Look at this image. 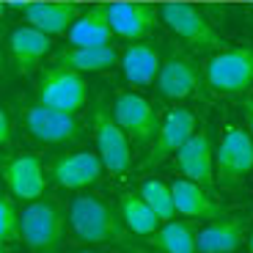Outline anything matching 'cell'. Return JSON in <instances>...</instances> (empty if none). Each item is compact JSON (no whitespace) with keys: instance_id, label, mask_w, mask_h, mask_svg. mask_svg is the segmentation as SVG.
Masks as SVG:
<instances>
[{"instance_id":"obj_1","label":"cell","mask_w":253,"mask_h":253,"mask_svg":"<svg viewBox=\"0 0 253 253\" xmlns=\"http://www.w3.org/2000/svg\"><path fill=\"white\" fill-rule=\"evenodd\" d=\"M72 231L83 242H96V245H124L129 240V231L121 223L108 204L94 193H77L66 212Z\"/></svg>"},{"instance_id":"obj_2","label":"cell","mask_w":253,"mask_h":253,"mask_svg":"<svg viewBox=\"0 0 253 253\" xmlns=\"http://www.w3.org/2000/svg\"><path fill=\"white\" fill-rule=\"evenodd\" d=\"M66 212L55 198H33L19 212V240L31 253H61Z\"/></svg>"},{"instance_id":"obj_3","label":"cell","mask_w":253,"mask_h":253,"mask_svg":"<svg viewBox=\"0 0 253 253\" xmlns=\"http://www.w3.org/2000/svg\"><path fill=\"white\" fill-rule=\"evenodd\" d=\"M207 85L220 96H237L253 85V47L220 50L204 66Z\"/></svg>"},{"instance_id":"obj_4","label":"cell","mask_w":253,"mask_h":253,"mask_svg":"<svg viewBox=\"0 0 253 253\" xmlns=\"http://www.w3.org/2000/svg\"><path fill=\"white\" fill-rule=\"evenodd\" d=\"M160 19L193 50L198 52L226 50V39L212 28V22H207V17L198 8L187 6V3H165L160 8Z\"/></svg>"},{"instance_id":"obj_5","label":"cell","mask_w":253,"mask_h":253,"mask_svg":"<svg viewBox=\"0 0 253 253\" xmlns=\"http://www.w3.org/2000/svg\"><path fill=\"white\" fill-rule=\"evenodd\" d=\"M253 171V138L242 126H228L215 152V184L237 187Z\"/></svg>"},{"instance_id":"obj_6","label":"cell","mask_w":253,"mask_h":253,"mask_svg":"<svg viewBox=\"0 0 253 253\" xmlns=\"http://www.w3.org/2000/svg\"><path fill=\"white\" fill-rule=\"evenodd\" d=\"M22 124H25L28 135H31L33 140L47 143V146L75 143V140H80V135H83V124L77 121L75 113L47 108V105H42V102L25 108Z\"/></svg>"},{"instance_id":"obj_7","label":"cell","mask_w":253,"mask_h":253,"mask_svg":"<svg viewBox=\"0 0 253 253\" xmlns=\"http://www.w3.org/2000/svg\"><path fill=\"white\" fill-rule=\"evenodd\" d=\"M91 129H94L96 154H99L105 171L110 176H124L132 168V146H129V138L124 135V129L116 124L113 113H108L105 108H96Z\"/></svg>"},{"instance_id":"obj_8","label":"cell","mask_w":253,"mask_h":253,"mask_svg":"<svg viewBox=\"0 0 253 253\" xmlns=\"http://www.w3.org/2000/svg\"><path fill=\"white\" fill-rule=\"evenodd\" d=\"M88 99V85L80 72L66 69V66H52L39 80V102L47 108L77 113Z\"/></svg>"},{"instance_id":"obj_9","label":"cell","mask_w":253,"mask_h":253,"mask_svg":"<svg viewBox=\"0 0 253 253\" xmlns=\"http://www.w3.org/2000/svg\"><path fill=\"white\" fill-rule=\"evenodd\" d=\"M113 119H116V124L124 129V135L132 140L135 146L152 143L154 135H157V126H160L157 108H154L146 96L132 94V91H124V94L116 96Z\"/></svg>"},{"instance_id":"obj_10","label":"cell","mask_w":253,"mask_h":253,"mask_svg":"<svg viewBox=\"0 0 253 253\" xmlns=\"http://www.w3.org/2000/svg\"><path fill=\"white\" fill-rule=\"evenodd\" d=\"M173 157H176V168L182 173V179H190V182L201 184L207 190L215 187V149H212L209 132L204 126H198L196 132L184 140L182 149Z\"/></svg>"},{"instance_id":"obj_11","label":"cell","mask_w":253,"mask_h":253,"mask_svg":"<svg viewBox=\"0 0 253 253\" xmlns=\"http://www.w3.org/2000/svg\"><path fill=\"white\" fill-rule=\"evenodd\" d=\"M193 132H196V116L190 113V110H184V108L168 110L165 119L160 121L152 146H149V154H146V160H143V168H154V165L165 163L168 157H173Z\"/></svg>"},{"instance_id":"obj_12","label":"cell","mask_w":253,"mask_h":253,"mask_svg":"<svg viewBox=\"0 0 253 253\" xmlns=\"http://www.w3.org/2000/svg\"><path fill=\"white\" fill-rule=\"evenodd\" d=\"M105 173L99 154L96 152H72L61 154L50 163V176L58 187L66 190H85L91 184H96Z\"/></svg>"},{"instance_id":"obj_13","label":"cell","mask_w":253,"mask_h":253,"mask_svg":"<svg viewBox=\"0 0 253 253\" xmlns=\"http://www.w3.org/2000/svg\"><path fill=\"white\" fill-rule=\"evenodd\" d=\"M157 91L165 99H190L201 88V75L196 63L184 55H171L168 61L160 63V72L154 77Z\"/></svg>"},{"instance_id":"obj_14","label":"cell","mask_w":253,"mask_h":253,"mask_svg":"<svg viewBox=\"0 0 253 253\" xmlns=\"http://www.w3.org/2000/svg\"><path fill=\"white\" fill-rule=\"evenodd\" d=\"M3 179H6L14 198L33 201V198L44 196V187H47L44 165H42L39 157H33V154H19V157L8 160L3 165Z\"/></svg>"},{"instance_id":"obj_15","label":"cell","mask_w":253,"mask_h":253,"mask_svg":"<svg viewBox=\"0 0 253 253\" xmlns=\"http://www.w3.org/2000/svg\"><path fill=\"white\" fill-rule=\"evenodd\" d=\"M173 204H176V215L190 217V220H220L226 217V209L220 201L212 198L207 187L190 182V179H176L171 184Z\"/></svg>"},{"instance_id":"obj_16","label":"cell","mask_w":253,"mask_h":253,"mask_svg":"<svg viewBox=\"0 0 253 253\" xmlns=\"http://www.w3.org/2000/svg\"><path fill=\"white\" fill-rule=\"evenodd\" d=\"M80 8L75 0H33L25 3L28 25L44 31L47 36H61L69 31V25L77 19Z\"/></svg>"},{"instance_id":"obj_17","label":"cell","mask_w":253,"mask_h":253,"mask_svg":"<svg viewBox=\"0 0 253 253\" xmlns=\"http://www.w3.org/2000/svg\"><path fill=\"white\" fill-rule=\"evenodd\" d=\"M108 19L113 36L138 42L157 25V11L149 3H113L108 6Z\"/></svg>"},{"instance_id":"obj_18","label":"cell","mask_w":253,"mask_h":253,"mask_svg":"<svg viewBox=\"0 0 253 253\" xmlns=\"http://www.w3.org/2000/svg\"><path fill=\"white\" fill-rule=\"evenodd\" d=\"M245 242V220L242 217H220L196 231V253H234Z\"/></svg>"},{"instance_id":"obj_19","label":"cell","mask_w":253,"mask_h":253,"mask_svg":"<svg viewBox=\"0 0 253 253\" xmlns=\"http://www.w3.org/2000/svg\"><path fill=\"white\" fill-rule=\"evenodd\" d=\"M72 47H99L110 44L113 39V28L108 19V6H94L85 14H77V19L66 31Z\"/></svg>"},{"instance_id":"obj_20","label":"cell","mask_w":253,"mask_h":253,"mask_svg":"<svg viewBox=\"0 0 253 253\" xmlns=\"http://www.w3.org/2000/svg\"><path fill=\"white\" fill-rule=\"evenodd\" d=\"M8 47H11V55L17 61V66L22 72H31L33 66L44 61V55L52 47V36H47L44 31H39L33 25H22L17 31H11L8 36Z\"/></svg>"},{"instance_id":"obj_21","label":"cell","mask_w":253,"mask_h":253,"mask_svg":"<svg viewBox=\"0 0 253 253\" xmlns=\"http://www.w3.org/2000/svg\"><path fill=\"white\" fill-rule=\"evenodd\" d=\"M121 52L113 44H99V47H66V50L58 55V66H66V69H75L80 75H88V72H108L119 63Z\"/></svg>"},{"instance_id":"obj_22","label":"cell","mask_w":253,"mask_h":253,"mask_svg":"<svg viewBox=\"0 0 253 253\" xmlns=\"http://www.w3.org/2000/svg\"><path fill=\"white\" fill-rule=\"evenodd\" d=\"M160 63L163 61H160L157 50L149 44H129L119 55V66L129 85H149V83H154Z\"/></svg>"},{"instance_id":"obj_23","label":"cell","mask_w":253,"mask_h":253,"mask_svg":"<svg viewBox=\"0 0 253 253\" xmlns=\"http://www.w3.org/2000/svg\"><path fill=\"white\" fill-rule=\"evenodd\" d=\"M146 242L160 253H196V228L187 220H168L160 223Z\"/></svg>"},{"instance_id":"obj_24","label":"cell","mask_w":253,"mask_h":253,"mask_svg":"<svg viewBox=\"0 0 253 253\" xmlns=\"http://www.w3.org/2000/svg\"><path fill=\"white\" fill-rule=\"evenodd\" d=\"M119 217L121 223L126 226L129 234H140V237H149L154 228L160 226V217L152 212V207L143 201L140 193H121L119 198Z\"/></svg>"},{"instance_id":"obj_25","label":"cell","mask_w":253,"mask_h":253,"mask_svg":"<svg viewBox=\"0 0 253 253\" xmlns=\"http://www.w3.org/2000/svg\"><path fill=\"white\" fill-rule=\"evenodd\" d=\"M143 201L152 207V212L160 217V223H168L176 217V204H173V193H171V184L160 182V179H149V182L140 184L138 190Z\"/></svg>"},{"instance_id":"obj_26","label":"cell","mask_w":253,"mask_h":253,"mask_svg":"<svg viewBox=\"0 0 253 253\" xmlns=\"http://www.w3.org/2000/svg\"><path fill=\"white\" fill-rule=\"evenodd\" d=\"M19 240V212L8 196H0V242H17Z\"/></svg>"},{"instance_id":"obj_27","label":"cell","mask_w":253,"mask_h":253,"mask_svg":"<svg viewBox=\"0 0 253 253\" xmlns=\"http://www.w3.org/2000/svg\"><path fill=\"white\" fill-rule=\"evenodd\" d=\"M11 140V119H8L6 108H0V149H6Z\"/></svg>"},{"instance_id":"obj_28","label":"cell","mask_w":253,"mask_h":253,"mask_svg":"<svg viewBox=\"0 0 253 253\" xmlns=\"http://www.w3.org/2000/svg\"><path fill=\"white\" fill-rule=\"evenodd\" d=\"M242 113H245V129L253 138V96H248V99L242 102Z\"/></svg>"},{"instance_id":"obj_29","label":"cell","mask_w":253,"mask_h":253,"mask_svg":"<svg viewBox=\"0 0 253 253\" xmlns=\"http://www.w3.org/2000/svg\"><path fill=\"white\" fill-rule=\"evenodd\" d=\"M248 253H253V231H251V237H248Z\"/></svg>"},{"instance_id":"obj_30","label":"cell","mask_w":253,"mask_h":253,"mask_svg":"<svg viewBox=\"0 0 253 253\" xmlns=\"http://www.w3.org/2000/svg\"><path fill=\"white\" fill-rule=\"evenodd\" d=\"M132 253H160V251H135L132 248Z\"/></svg>"},{"instance_id":"obj_31","label":"cell","mask_w":253,"mask_h":253,"mask_svg":"<svg viewBox=\"0 0 253 253\" xmlns=\"http://www.w3.org/2000/svg\"><path fill=\"white\" fill-rule=\"evenodd\" d=\"M0 253H6V245H3V242H0Z\"/></svg>"},{"instance_id":"obj_32","label":"cell","mask_w":253,"mask_h":253,"mask_svg":"<svg viewBox=\"0 0 253 253\" xmlns=\"http://www.w3.org/2000/svg\"><path fill=\"white\" fill-rule=\"evenodd\" d=\"M0 17H3V0H0Z\"/></svg>"},{"instance_id":"obj_33","label":"cell","mask_w":253,"mask_h":253,"mask_svg":"<svg viewBox=\"0 0 253 253\" xmlns=\"http://www.w3.org/2000/svg\"><path fill=\"white\" fill-rule=\"evenodd\" d=\"M80 253H94V251H80Z\"/></svg>"}]
</instances>
